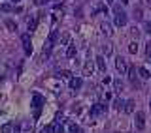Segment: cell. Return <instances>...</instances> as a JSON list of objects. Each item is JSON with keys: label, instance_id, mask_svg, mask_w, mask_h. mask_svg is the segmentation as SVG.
<instances>
[{"label": "cell", "instance_id": "cell-8", "mask_svg": "<svg viewBox=\"0 0 151 133\" xmlns=\"http://www.w3.org/2000/svg\"><path fill=\"white\" fill-rule=\"evenodd\" d=\"M81 84H83V79H81V77H74L72 75V79H70V88H72V90H78V88H81Z\"/></svg>", "mask_w": 151, "mask_h": 133}, {"label": "cell", "instance_id": "cell-28", "mask_svg": "<svg viewBox=\"0 0 151 133\" xmlns=\"http://www.w3.org/2000/svg\"><path fill=\"white\" fill-rule=\"evenodd\" d=\"M68 129H70L72 133H76V131H78V126L74 124V122H70V124H68Z\"/></svg>", "mask_w": 151, "mask_h": 133}, {"label": "cell", "instance_id": "cell-22", "mask_svg": "<svg viewBox=\"0 0 151 133\" xmlns=\"http://www.w3.org/2000/svg\"><path fill=\"white\" fill-rule=\"evenodd\" d=\"M113 107L117 109V111H121V109L125 107V101H123V99H115V101H113Z\"/></svg>", "mask_w": 151, "mask_h": 133}, {"label": "cell", "instance_id": "cell-21", "mask_svg": "<svg viewBox=\"0 0 151 133\" xmlns=\"http://www.w3.org/2000/svg\"><path fill=\"white\" fill-rule=\"evenodd\" d=\"M55 75L57 77H72V73L66 71V69H60V71H55Z\"/></svg>", "mask_w": 151, "mask_h": 133}, {"label": "cell", "instance_id": "cell-23", "mask_svg": "<svg viewBox=\"0 0 151 133\" xmlns=\"http://www.w3.org/2000/svg\"><path fill=\"white\" fill-rule=\"evenodd\" d=\"M134 19H136V21H142V8L134 9Z\"/></svg>", "mask_w": 151, "mask_h": 133}, {"label": "cell", "instance_id": "cell-2", "mask_svg": "<svg viewBox=\"0 0 151 133\" xmlns=\"http://www.w3.org/2000/svg\"><path fill=\"white\" fill-rule=\"evenodd\" d=\"M113 13H115V26H125L127 24V13H125L123 9L119 8V6H115L113 8Z\"/></svg>", "mask_w": 151, "mask_h": 133}, {"label": "cell", "instance_id": "cell-26", "mask_svg": "<svg viewBox=\"0 0 151 133\" xmlns=\"http://www.w3.org/2000/svg\"><path fill=\"white\" fill-rule=\"evenodd\" d=\"M55 133H64V126L57 122V126H55Z\"/></svg>", "mask_w": 151, "mask_h": 133}, {"label": "cell", "instance_id": "cell-30", "mask_svg": "<svg viewBox=\"0 0 151 133\" xmlns=\"http://www.w3.org/2000/svg\"><path fill=\"white\" fill-rule=\"evenodd\" d=\"M44 133H55V126H47V128L44 129Z\"/></svg>", "mask_w": 151, "mask_h": 133}, {"label": "cell", "instance_id": "cell-24", "mask_svg": "<svg viewBox=\"0 0 151 133\" xmlns=\"http://www.w3.org/2000/svg\"><path fill=\"white\" fill-rule=\"evenodd\" d=\"M9 131H13V126L11 124H4L2 126V133H9Z\"/></svg>", "mask_w": 151, "mask_h": 133}, {"label": "cell", "instance_id": "cell-33", "mask_svg": "<svg viewBox=\"0 0 151 133\" xmlns=\"http://www.w3.org/2000/svg\"><path fill=\"white\" fill-rule=\"evenodd\" d=\"M102 83H104V84H108V83H111V79H110V77H108V75H106L104 79H102Z\"/></svg>", "mask_w": 151, "mask_h": 133}, {"label": "cell", "instance_id": "cell-4", "mask_svg": "<svg viewBox=\"0 0 151 133\" xmlns=\"http://www.w3.org/2000/svg\"><path fill=\"white\" fill-rule=\"evenodd\" d=\"M21 43H23L25 54H27V56H30V54H32V41H30V36H28V34H23V36H21Z\"/></svg>", "mask_w": 151, "mask_h": 133}, {"label": "cell", "instance_id": "cell-31", "mask_svg": "<svg viewBox=\"0 0 151 133\" xmlns=\"http://www.w3.org/2000/svg\"><path fill=\"white\" fill-rule=\"evenodd\" d=\"M47 2H49V0H34V4H36V6H46Z\"/></svg>", "mask_w": 151, "mask_h": 133}, {"label": "cell", "instance_id": "cell-27", "mask_svg": "<svg viewBox=\"0 0 151 133\" xmlns=\"http://www.w3.org/2000/svg\"><path fill=\"white\" fill-rule=\"evenodd\" d=\"M0 9H2V11H13V8H11L9 4H2V6H0Z\"/></svg>", "mask_w": 151, "mask_h": 133}, {"label": "cell", "instance_id": "cell-10", "mask_svg": "<svg viewBox=\"0 0 151 133\" xmlns=\"http://www.w3.org/2000/svg\"><path fill=\"white\" fill-rule=\"evenodd\" d=\"M134 107H136V103H134V99H128V101H125V107H123V111L127 112V114H132V112H134Z\"/></svg>", "mask_w": 151, "mask_h": 133}, {"label": "cell", "instance_id": "cell-35", "mask_svg": "<svg viewBox=\"0 0 151 133\" xmlns=\"http://www.w3.org/2000/svg\"><path fill=\"white\" fill-rule=\"evenodd\" d=\"M146 2H147V6H149V8H151V0H146Z\"/></svg>", "mask_w": 151, "mask_h": 133}, {"label": "cell", "instance_id": "cell-20", "mask_svg": "<svg viewBox=\"0 0 151 133\" xmlns=\"http://www.w3.org/2000/svg\"><path fill=\"white\" fill-rule=\"evenodd\" d=\"M128 53H130V54H136L138 53V41H132V43L128 45Z\"/></svg>", "mask_w": 151, "mask_h": 133}, {"label": "cell", "instance_id": "cell-34", "mask_svg": "<svg viewBox=\"0 0 151 133\" xmlns=\"http://www.w3.org/2000/svg\"><path fill=\"white\" fill-rule=\"evenodd\" d=\"M13 133H21V128H19V126H13Z\"/></svg>", "mask_w": 151, "mask_h": 133}, {"label": "cell", "instance_id": "cell-6", "mask_svg": "<svg viewBox=\"0 0 151 133\" xmlns=\"http://www.w3.org/2000/svg\"><path fill=\"white\" fill-rule=\"evenodd\" d=\"M106 109H108V107H106L104 103H95V105L91 107V114H93V116H100V114H106Z\"/></svg>", "mask_w": 151, "mask_h": 133}, {"label": "cell", "instance_id": "cell-9", "mask_svg": "<svg viewBox=\"0 0 151 133\" xmlns=\"http://www.w3.org/2000/svg\"><path fill=\"white\" fill-rule=\"evenodd\" d=\"M100 30H102V34H104V36H111V34H113V30H111V24H110V22H106V21L100 22Z\"/></svg>", "mask_w": 151, "mask_h": 133}, {"label": "cell", "instance_id": "cell-18", "mask_svg": "<svg viewBox=\"0 0 151 133\" xmlns=\"http://www.w3.org/2000/svg\"><path fill=\"white\" fill-rule=\"evenodd\" d=\"M128 79L132 81V84H136V67H128Z\"/></svg>", "mask_w": 151, "mask_h": 133}, {"label": "cell", "instance_id": "cell-12", "mask_svg": "<svg viewBox=\"0 0 151 133\" xmlns=\"http://www.w3.org/2000/svg\"><path fill=\"white\" fill-rule=\"evenodd\" d=\"M76 54H78V47H76L74 43H70L68 49H66V56H68V58H74Z\"/></svg>", "mask_w": 151, "mask_h": 133}, {"label": "cell", "instance_id": "cell-29", "mask_svg": "<svg viewBox=\"0 0 151 133\" xmlns=\"http://www.w3.org/2000/svg\"><path fill=\"white\" fill-rule=\"evenodd\" d=\"M146 54H147V56H151V41H147V43H146Z\"/></svg>", "mask_w": 151, "mask_h": 133}, {"label": "cell", "instance_id": "cell-7", "mask_svg": "<svg viewBox=\"0 0 151 133\" xmlns=\"http://www.w3.org/2000/svg\"><path fill=\"white\" fill-rule=\"evenodd\" d=\"M115 67H117L119 73H127V71H128L127 62H125V58H121V56H117V60H115Z\"/></svg>", "mask_w": 151, "mask_h": 133}, {"label": "cell", "instance_id": "cell-17", "mask_svg": "<svg viewBox=\"0 0 151 133\" xmlns=\"http://www.w3.org/2000/svg\"><path fill=\"white\" fill-rule=\"evenodd\" d=\"M36 24H38V17H32L30 21H28V32L36 30Z\"/></svg>", "mask_w": 151, "mask_h": 133}, {"label": "cell", "instance_id": "cell-15", "mask_svg": "<svg viewBox=\"0 0 151 133\" xmlns=\"http://www.w3.org/2000/svg\"><path fill=\"white\" fill-rule=\"evenodd\" d=\"M6 26H8L9 32H17V24H15L11 19H6Z\"/></svg>", "mask_w": 151, "mask_h": 133}, {"label": "cell", "instance_id": "cell-19", "mask_svg": "<svg viewBox=\"0 0 151 133\" xmlns=\"http://www.w3.org/2000/svg\"><path fill=\"white\" fill-rule=\"evenodd\" d=\"M60 45H70V34L68 32H64V34L60 36Z\"/></svg>", "mask_w": 151, "mask_h": 133}, {"label": "cell", "instance_id": "cell-25", "mask_svg": "<svg viewBox=\"0 0 151 133\" xmlns=\"http://www.w3.org/2000/svg\"><path fill=\"white\" fill-rule=\"evenodd\" d=\"M144 32H146V34H151V22L149 21L144 22Z\"/></svg>", "mask_w": 151, "mask_h": 133}, {"label": "cell", "instance_id": "cell-36", "mask_svg": "<svg viewBox=\"0 0 151 133\" xmlns=\"http://www.w3.org/2000/svg\"><path fill=\"white\" fill-rule=\"evenodd\" d=\"M121 2H123V4H128V0H121Z\"/></svg>", "mask_w": 151, "mask_h": 133}, {"label": "cell", "instance_id": "cell-1", "mask_svg": "<svg viewBox=\"0 0 151 133\" xmlns=\"http://www.w3.org/2000/svg\"><path fill=\"white\" fill-rule=\"evenodd\" d=\"M44 103H46V99H44V96L42 94H34L32 96V107H34V118H38L42 112V107H44Z\"/></svg>", "mask_w": 151, "mask_h": 133}, {"label": "cell", "instance_id": "cell-14", "mask_svg": "<svg viewBox=\"0 0 151 133\" xmlns=\"http://www.w3.org/2000/svg\"><path fill=\"white\" fill-rule=\"evenodd\" d=\"M102 53H104L106 56H110V54L113 53V47H111V43H104V45H102Z\"/></svg>", "mask_w": 151, "mask_h": 133}, {"label": "cell", "instance_id": "cell-39", "mask_svg": "<svg viewBox=\"0 0 151 133\" xmlns=\"http://www.w3.org/2000/svg\"><path fill=\"white\" fill-rule=\"evenodd\" d=\"M149 58H151V56H149Z\"/></svg>", "mask_w": 151, "mask_h": 133}, {"label": "cell", "instance_id": "cell-13", "mask_svg": "<svg viewBox=\"0 0 151 133\" xmlns=\"http://www.w3.org/2000/svg\"><path fill=\"white\" fill-rule=\"evenodd\" d=\"M83 75H85V77L93 75V62H87L85 66H83Z\"/></svg>", "mask_w": 151, "mask_h": 133}, {"label": "cell", "instance_id": "cell-32", "mask_svg": "<svg viewBox=\"0 0 151 133\" xmlns=\"http://www.w3.org/2000/svg\"><path fill=\"white\" fill-rule=\"evenodd\" d=\"M115 90H121V88H123V83H121V81H115Z\"/></svg>", "mask_w": 151, "mask_h": 133}, {"label": "cell", "instance_id": "cell-37", "mask_svg": "<svg viewBox=\"0 0 151 133\" xmlns=\"http://www.w3.org/2000/svg\"><path fill=\"white\" fill-rule=\"evenodd\" d=\"M76 133H83V131H81V129H79V128H78V131H76Z\"/></svg>", "mask_w": 151, "mask_h": 133}, {"label": "cell", "instance_id": "cell-16", "mask_svg": "<svg viewBox=\"0 0 151 133\" xmlns=\"http://www.w3.org/2000/svg\"><path fill=\"white\" fill-rule=\"evenodd\" d=\"M138 73H140V77H142V79H151V73L146 69V67H138Z\"/></svg>", "mask_w": 151, "mask_h": 133}, {"label": "cell", "instance_id": "cell-11", "mask_svg": "<svg viewBox=\"0 0 151 133\" xmlns=\"http://www.w3.org/2000/svg\"><path fill=\"white\" fill-rule=\"evenodd\" d=\"M95 62H96V67H98L102 73H106V60H104V56H96Z\"/></svg>", "mask_w": 151, "mask_h": 133}, {"label": "cell", "instance_id": "cell-38", "mask_svg": "<svg viewBox=\"0 0 151 133\" xmlns=\"http://www.w3.org/2000/svg\"><path fill=\"white\" fill-rule=\"evenodd\" d=\"M149 107H151V101H149Z\"/></svg>", "mask_w": 151, "mask_h": 133}, {"label": "cell", "instance_id": "cell-3", "mask_svg": "<svg viewBox=\"0 0 151 133\" xmlns=\"http://www.w3.org/2000/svg\"><path fill=\"white\" fill-rule=\"evenodd\" d=\"M57 40V32H51L49 36H47L46 43H44V58H47L51 54V49H53V43H55Z\"/></svg>", "mask_w": 151, "mask_h": 133}, {"label": "cell", "instance_id": "cell-5", "mask_svg": "<svg viewBox=\"0 0 151 133\" xmlns=\"http://www.w3.org/2000/svg\"><path fill=\"white\" fill-rule=\"evenodd\" d=\"M134 124H136V129H140V131H142V129L146 128V112L138 111L136 112V118H134Z\"/></svg>", "mask_w": 151, "mask_h": 133}]
</instances>
